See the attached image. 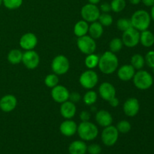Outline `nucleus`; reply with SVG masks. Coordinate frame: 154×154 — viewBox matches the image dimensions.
<instances>
[{
    "label": "nucleus",
    "instance_id": "obj_10",
    "mask_svg": "<svg viewBox=\"0 0 154 154\" xmlns=\"http://www.w3.org/2000/svg\"><path fill=\"white\" fill-rule=\"evenodd\" d=\"M121 39L123 45L126 47L130 48H135L140 42V32L132 27L123 32Z\"/></svg>",
    "mask_w": 154,
    "mask_h": 154
},
{
    "label": "nucleus",
    "instance_id": "obj_26",
    "mask_svg": "<svg viewBox=\"0 0 154 154\" xmlns=\"http://www.w3.org/2000/svg\"><path fill=\"white\" fill-rule=\"evenodd\" d=\"M131 65L135 70H141L145 65L144 57L139 54H134L131 58Z\"/></svg>",
    "mask_w": 154,
    "mask_h": 154
},
{
    "label": "nucleus",
    "instance_id": "obj_25",
    "mask_svg": "<svg viewBox=\"0 0 154 154\" xmlns=\"http://www.w3.org/2000/svg\"><path fill=\"white\" fill-rule=\"evenodd\" d=\"M23 54V53L20 50H11L7 56L8 61L12 65L19 64V63H20L21 62H22Z\"/></svg>",
    "mask_w": 154,
    "mask_h": 154
},
{
    "label": "nucleus",
    "instance_id": "obj_35",
    "mask_svg": "<svg viewBox=\"0 0 154 154\" xmlns=\"http://www.w3.org/2000/svg\"><path fill=\"white\" fill-rule=\"evenodd\" d=\"M98 20L103 26H110L113 23V17L109 13L100 14Z\"/></svg>",
    "mask_w": 154,
    "mask_h": 154
},
{
    "label": "nucleus",
    "instance_id": "obj_16",
    "mask_svg": "<svg viewBox=\"0 0 154 154\" xmlns=\"http://www.w3.org/2000/svg\"><path fill=\"white\" fill-rule=\"evenodd\" d=\"M116 89L113 84L109 82H103L99 87V94L102 99L109 101L116 96Z\"/></svg>",
    "mask_w": 154,
    "mask_h": 154
},
{
    "label": "nucleus",
    "instance_id": "obj_24",
    "mask_svg": "<svg viewBox=\"0 0 154 154\" xmlns=\"http://www.w3.org/2000/svg\"><path fill=\"white\" fill-rule=\"evenodd\" d=\"M89 31V23L81 20L77 22L74 26V34L78 38L87 35Z\"/></svg>",
    "mask_w": 154,
    "mask_h": 154
},
{
    "label": "nucleus",
    "instance_id": "obj_12",
    "mask_svg": "<svg viewBox=\"0 0 154 154\" xmlns=\"http://www.w3.org/2000/svg\"><path fill=\"white\" fill-rule=\"evenodd\" d=\"M69 95L70 93L69 90L66 87L60 84L54 87L51 90V97L57 103L62 104L68 101L69 99Z\"/></svg>",
    "mask_w": 154,
    "mask_h": 154
},
{
    "label": "nucleus",
    "instance_id": "obj_1",
    "mask_svg": "<svg viewBox=\"0 0 154 154\" xmlns=\"http://www.w3.org/2000/svg\"><path fill=\"white\" fill-rule=\"evenodd\" d=\"M119 60L117 55L111 51H105L100 57L98 67L101 72L105 75H111L117 70Z\"/></svg>",
    "mask_w": 154,
    "mask_h": 154
},
{
    "label": "nucleus",
    "instance_id": "obj_15",
    "mask_svg": "<svg viewBox=\"0 0 154 154\" xmlns=\"http://www.w3.org/2000/svg\"><path fill=\"white\" fill-rule=\"evenodd\" d=\"M17 105L16 96L11 94L5 95L0 99V109L3 112L8 113L14 111Z\"/></svg>",
    "mask_w": 154,
    "mask_h": 154
},
{
    "label": "nucleus",
    "instance_id": "obj_5",
    "mask_svg": "<svg viewBox=\"0 0 154 154\" xmlns=\"http://www.w3.org/2000/svg\"><path fill=\"white\" fill-rule=\"evenodd\" d=\"M51 69L54 74L63 75L67 73L70 69V63L66 56L58 55L54 57L51 63Z\"/></svg>",
    "mask_w": 154,
    "mask_h": 154
},
{
    "label": "nucleus",
    "instance_id": "obj_45",
    "mask_svg": "<svg viewBox=\"0 0 154 154\" xmlns=\"http://www.w3.org/2000/svg\"><path fill=\"white\" fill-rule=\"evenodd\" d=\"M150 17H151V20H153L154 21V5L151 7V11H150Z\"/></svg>",
    "mask_w": 154,
    "mask_h": 154
},
{
    "label": "nucleus",
    "instance_id": "obj_17",
    "mask_svg": "<svg viewBox=\"0 0 154 154\" xmlns=\"http://www.w3.org/2000/svg\"><path fill=\"white\" fill-rule=\"evenodd\" d=\"M78 130V125L71 119H66L60 126V131L62 135L66 137L75 135Z\"/></svg>",
    "mask_w": 154,
    "mask_h": 154
},
{
    "label": "nucleus",
    "instance_id": "obj_47",
    "mask_svg": "<svg viewBox=\"0 0 154 154\" xmlns=\"http://www.w3.org/2000/svg\"><path fill=\"white\" fill-rule=\"evenodd\" d=\"M153 75H154V68H153Z\"/></svg>",
    "mask_w": 154,
    "mask_h": 154
},
{
    "label": "nucleus",
    "instance_id": "obj_38",
    "mask_svg": "<svg viewBox=\"0 0 154 154\" xmlns=\"http://www.w3.org/2000/svg\"><path fill=\"white\" fill-rule=\"evenodd\" d=\"M81 99V96L80 95L79 93H77V92H73V93H71L69 95V101L72 102L73 103H77V102H79Z\"/></svg>",
    "mask_w": 154,
    "mask_h": 154
},
{
    "label": "nucleus",
    "instance_id": "obj_27",
    "mask_svg": "<svg viewBox=\"0 0 154 154\" xmlns=\"http://www.w3.org/2000/svg\"><path fill=\"white\" fill-rule=\"evenodd\" d=\"M99 62V57L95 53L87 55L85 60H84V63H85L86 67L88 69H93L95 68L98 67Z\"/></svg>",
    "mask_w": 154,
    "mask_h": 154
},
{
    "label": "nucleus",
    "instance_id": "obj_13",
    "mask_svg": "<svg viewBox=\"0 0 154 154\" xmlns=\"http://www.w3.org/2000/svg\"><path fill=\"white\" fill-rule=\"evenodd\" d=\"M124 114L127 117H133L138 114L140 111L139 101L136 98H129L125 101L123 106Z\"/></svg>",
    "mask_w": 154,
    "mask_h": 154
},
{
    "label": "nucleus",
    "instance_id": "obj_37",
    "mask_svg": "<svg viewBox=\"0 0 154 154\" xmlns=\"http://www.w3.org/2000/svg\"><path fill=\"white\" fill-rule=\"evenodd\" d=\"M87 152L90 154H100L102 147L98 144H91L87 146Z\"/></svg>",
    "mask_w": 154,
    "mask_h": 154
},
{
    "label": "nucleus",
    "instance_id": "obj_14",
    "mask_svg": "<svg viewBox=\"0 0 154 154\" xmlns=\"http://www.w3.org/2000/svg\"><path fill=\"white\" fill-rule=\"evenodd\" d=\"M38 44V38L34 33L27 32L23 35L20 38L19 45L22 49L25 51H31L36 47Z\"/></svg>",
    "mask_w": 154,
    "mask_h": 154
},
{
    "label": "nucleus",
    "instance_id": "obj_28",
    "mask_svg": "<svg viewBox=\"0 0 154 154\" xmlns=\"http://www.w3.org/2000/svg\"><path fill=\"white\" fill-rule=\"evenodd\" d=\"M98 99V95L96 92L94 90H89L87 93L84 94L83 97V101L84 104L87 105H93L96 102Z\"/></svg>",
    "mask_w": 154,
    "mask_h": 154
},
{
    "label": "nucleus",
    "instance_id": "obj_18",
    "mask_svg": "<svg viewBox=\"0 0 154 154\" xmlns=\"http://www.w3.org/2000/svg\"><path fill=\"white\" fill-rule=\"evenodd\" d=\"M60 114L65 119H72L75 116L77 112V108L75 103L68 100L61 104L60 106Z\"/></svg>",
    "mask_w": 154,
    "mask_h": 154
},
{
    "label": "nucleus",
    "instance_id": "obj_22",
    "mask_svg": "<svg viewBox=\"0 0 154 154\" xmlns=\"http://www.w3.org/2000/svg\"><path fill=\"white\" fill-rule=\"evenodd\" d=\"M103 26L98 20L91 23V24L89 25L88 33L90 34V37L94 38L95 40L102 37V35H103Z\"/></svg>",
    "mask_w": 154,
    "mask_h": 154
},
{
    "label": "nucleus",
    "instance_id": "obj_6",
    "mask_svg": "<svg viewBox=\"0 0 154 154\" xmlns=\"http://www.w3.org/2000/svg\"><path fill=\"white\" fill-rule=\"evenodd\" d=\"M99 82V76L93 69L86 70L80 75L79 83L84 89L92 90L97 85Z\"/></svg>",
    "mask_w": 154,
    "mask_h": 154
},
{
    "label": "nucleus",
    "instance_id": "obj_44",
    "mask_svg": "<svg viewBox=\"0 0 154 154\" xmlns=\"http://www.w3.org/2000/svg\"><path fill=\"white\" fill-rule=\"evenodd\" d=\"M89 3L90 4H93V5H97L99 2H101V0H88Z\"/></svg>",
    "mask_w": 154,
    "mask_h": 154
},
{
    "label": "nucleus",
    "instance_id": "obj_2",
    "mask_svg": "<svg viewBox=\"0 0 154 154\" xmlns=\"http://www.w3.org/2000/svg\"><path fill=\"white\" fill-rule=\"evenodd\" d=\"M133 28L139 32L148 29L151 23L150 14L145 10H138L133 13L130 18Z\"/></svg>",
    "mask_w": 154,
    "mask_h": 154
},
{
    "label": "nucleus",
    "instance_id": "obj_19",
    "mask_svg": "<svg viewBox=\"0 0 154 154\" xmlns=\"http://www.w3.org/2000/svg\"><path fill=\"white\" fill-rule=\"evenodd\" d=\"M117 76L123 81H129L133 78L135 74V69L131 64H126L120 66L117 69Z\"/></svg>",
    "mask_w": 154,
    "mask_h": 154
},
{
    "label": "nucleus",
    "instance_id": "obj_9",
    "mask_svg": "<svg viewBox=\"0 0 154 154\" xmlns=\"http://www.w3.org/2000/svg\"><path fill=\"white\" fill-rule=\"evenodd\" d=\"M102 143L105 146L111 147L117 143L119 138V132L117 131L116 126H108L104 128L101 135Z\"/></svg>",
    "mask_w": 154,
    "mask_h": 154
},
{
    "label": "nucleus",
    "instance_id": "obj_23",
    "mask_svg": "<svg viewBox=\"0 0 154 154\" xmlns=\"http://www.w3.org/2000/svg\"><path fill=\"white\" fill-rule=\"evenodd\" d=\"M145 48H150L154 45V34L147 29L140 32V42Z\"/></svg>",
    "mask_w": 154,
    "mask_h": 154
},
{
    "label": "nucleus",
    "instance_id": "obj_43",
    "mask_svg": "<svg viewBox=\"0 0 154 154\" xmlns=\"http://www.w3.org/2000/svg\"><path fill=\"white\" fill-rule=\"evenodd\" d=\"M129 3H131L133 5H137L139 4L140 2H141V0H129Z\"/></svg>",
    "mask_w": 154,
    "mask_h": 154
},
{
    "label": "nucleus",
    "instance_id": "obj_3",
    "mask_svg": "<svg viewBox=\"0 0 154 154\" xmlns=\"http://www.w3.org/2000/svg\"><path fill=\"white\" fill-rule=\"evenodd\" d=\"M77 133L82 141H90L97 138L99 135V129L97 126L92 122H81L78 126Z\"/></svg>",
    "mask_w": 154,
    "mask_h": 154
},
{
    "label": "nucleus",
    "instance_id": "obj_34",
    "mask_svg": "<svg viewBox=\"0 0 154 154\" xmlns=\"http://www.w3.org/2000/svg\"><path fill=\"white\" fill-rule=\"evenodd\" d=\"M23 0H3V5L9 10H16L21 7Z\"/></svg>",
    "mask_w": 154,
    "mask_h": 154
},
{
    "label": "nucleus",
    "instance_id": "obj_11",
    "mask_svg": "<svg viewBox=\"0 0 154 154\" xmlns=\"http://www.w3.org/2000/svg\"><path fill=\"white\" fill-rule=\"evenodd\" d=\"M22 63L28 69H35L40 63V57L34 50L26 51L23 54Z\"/></svg>",
    "mask_w": 154,
    "mask_h": 154
},
{
    "label": "nucleus",
    "instance_id": "obj_30",
    "mask_svg": "<svg viewBox=\"0 0 154 154\" xmlns=\"http://www.w3.org/2000/svg\"><path fill=\"white\" fill-rule=\"evenodd\" d=\"M111 11L114 13H120L125 9L126 6V0H112L110 3Z\"/></svg>",
    "mask_w": 154,
    "mask_h": 154
},
{
    "label": "nucleus",
    "instance_id": "obj_33",
    "mask_svg": "<svg viewBox=\"0 0 154 154\" xmlns=\"http://www.w3.org/2000/svg\"><path fill=\"white\" fill-rule=\"evenodd\" d=\"M116 128H117L119 133L126 134L128 132H129V131L131 130L132 126H131V123L128 120H123L117 123Z\"/></svg>",
    "mask_w": 154,
    "mask_h": 154
},
{
    "label": "nucleus",
    "instance_id": "obj_4",
    "mask_svg": "<svg viewBox=\"0 0 154 154\" xmlns=\"http://www.w3.org/2000/svg\"><path fill=\"white\" fill-rule=\"evenodd\" d=\"M133 84L140 90H147L153 86V78L148 72L145 70H138L135 72L133 78Z\"/></svg>",
    "mask_w": 154,
    "mask_h": 154
},
{
    "label": "nucleus",
    "instance_id": "obj_48",
    "mask_svg": "<svg viewBox=\"0 0 154 154\" xmlns=\"http://www.w3.org/2000/svg\"><path fill=\"white\" fill-rule=\"evenodd\" d=\"M0 42H1V38H0Z\"/></svg>",
    "mask_w": 154,
    "mask_h": 154
},
{
    "label": "nucleus",
    "instance_id": "obj_39",
    "mask_svg": "<svg viewBox=\"0 0 154 154\" xmlns=\"http://www.w3.org/2000/svg\"><path fill=\"white\" fill-rule=\"evenodd\" d=\"M99 9H100V11H102V13H109L110 11H111V5L108 2H103L101 4Z\"/></svg>",
    "mask_w": 154,
    "mask_h": 154
},
{
    "label": "nucleus",
    "instance_id": "obj_32",
    "mask_svg": "<svg viewBox=\"0 0 154 154\" xmlns=\"http://www.w3.org/2000/svg\"><path fill=\"white\" fill-rule=\"evenodd\" d=\"M116 25H117V28L122 32L126 31L132 27L131 20L128 19V18H120L117 21Z\"/></svg>",
    "mask_w": 154,
    "mask_h": 154
},
{
    "label": "nucleus",
    "instance_id": "obj_7",
    "mask_svg": "<svg viewBox=\"0 0 154 154\" xmlns=\"http://www.w3.org/2000/svg\"><path fill=\"white\" fill-rule=\"evenodd\" d=\"M77 46L78 49L86 55H89L95 53L96 50V42L94 38L90 37L88 35L78 38Z\"/></svg>",
    "mask_w": 154,
    "mask_h": 154
},
{
    "label": "nucleus",
    "instance_id": "obj_40",
    "mask_svg": "<svg viewBox=\"0 0 154 154\" xmlns=\"http://www.w3.org/2000/svg\"><path fill=\"white\" fill-rule=\"evenodd\" d=\"M80 119H81V122H86L90 121V114L87 111H83L80 113Z\"/></svg>",
    "mask_w": 154,
    "mask_h": 154
},
{
    "label": "nucleus",
    "instance_id": "obj_42",
    "mask_svg": "<svg viewBox=\"0 0 154 154\" xmlns=\"http://www.w3.org/2000/svg\"><path fill=\"white\" fill-rule=\"evenodd\" d=\"M141 2L147 7H150L154 5V0H141Z\"/></svg>",
    "mask_w": 154,
    "mask_h": 154
},
{
    "label": "nucleus",
    "instance_id": "obj_41",
    "mask_svg": "<svg viewBox=\"0 0 154 154\" xmlns=\"http://www.w3.org/2000/svg\"><path fill=\"white\" fill-rule=\"evenodd\" d=\"M108 102H109V105H111V107H113V108H117L119 105V104H120L119 99H117V96H115V97H114L113 99H111V100L108 101Z\"/></svg>",
    "mask_w": 154,
    "mask_h": 154
},
{
    "label": "nucleus",
    "instance_id": "obj_20",
    "mask_svg": "<svg viewBox=\"0 0 154 154\" xmlns=\"http://www.w3.org/2000/svg\"><path fill=\"white\" fill-rule=\"evenodd\" d=\"M96 121L102 127H107L112 125L113 117L106 110H100L96 114Z\"/></svg>",
    "mask_w": 154,
    "mask_h": 154
},
{
    "label": "nucleus",
    "instance_id": "obj_36",
    "mask_svg": "<svg viewBox=\"0 0 154 154\" xmlns=\"http://www.w3.org/2000/svg\"><path fill=\"white\" fill-rule=\"evenodd\" d=\"M144 60L148 67L154 68V51H148L144 57Z\"/></svg>",
    "mask_w": 154,
    "mask_h": 154
},
{
    "label": "nucleus",
    "instance_id": "obj_21",
    "mask_svg": "<svg viewBox=\"0 0 154 154\" xmlns=\"http://www.w3.org/2000/svg\"><path fill=\"white\" fill-rule=\"evenodd\" d=\"M69 152L70 154H86L87 152V145L82 140L74 141L69 144Z\"/></svg>",
    "mask_w": 154,
    "mask_h": 154
},
{
    "label": "nucleus",
    "instance_id": "obj_31",
    "mask_svg": "<svg viewBox=\"0 0 154 154\" xmlns=\"http://www.w3.org/2000/svg\"><path fill=\"white\" fill-rule=\"evenodd\" d=\"M123 47V43L122 42V39L119 38H114L111 39L109 43L110 51L114 53V54L120 52Z\"/></svg>",
    "mask_w": 154,
    "mask_h": 154
},
{
    "label": "nucleus",
    "instance_id": "obj_46",
    "mask_svg": "<svg viewBox=\"0 0 154 154\" xmlns=\"http://www.w3.org/2000/svg\"><path fill=\"white\" fill-rule=\"evenodd\" d=\"M3 5V0H0V6Z\"/></svg>",
    "mask_w": 154,
    "mask_h": 154
},
{
    "label": "nucleus",
    "instance_id": "obj_29",
    "mask_svg": "<svg viewBox=\"0 0 154 154\" xmlns=\"http://www.w3.org/2000/svg\"><path fill=\"white\" fill-rule=\"evenodd\" d=\"M59 75L52 73L47 75L45 78V84L49 88H54V87L57 86L60 82Z\"/></svg>",
    "mask_w": 154,
    "mask_h": 154
},
{
    "label": "nucleus",
    "instance_id": "obj_8",
    "mask_svg": "<svg viewBox=\"0 0 154 154\" xmlns=\"http://www.w3.org/2000/svg\"><path fill=\"white\" fill-rule=\"evenodd\" d=\"M100 14V9L96 5L87 3L81 8V16L82 19L87 21V23H93L97 21Z\"/></svg>",
    "mask_w": 154,
    "mask_h": 154
}]
</instances>
